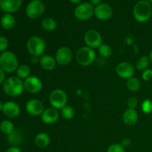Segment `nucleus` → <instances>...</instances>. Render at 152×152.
I'll list each match as a JSON object with an SVG mask.
<instances>
[{
    "instance_id": "f257e3e1",
    "label": "nucleus",
    "mask_w": 152,
    "mask_h": 152,
    "mask_svg": "<svg viewBox=\"0 0 152 152\" xmlns=\"http://www.w3.org/2000/svg\"><path fill=\"white\" fill-rule=\"evenodd\" d=\"M24 89V82L18 77H9L3 83V91L7 96L11 97L20 96Z\"/></svg>"
},
{
    "instance_id": "f03ea898",
    "label": "nucleus",
    "mask_w": 152,
    "mask_h": 152,
    "mask_svg": "<svg viewBox=\"0 0 152 152\" xmlns=\"http://www.w3.org/2000/svg\"><path fill=\"white\" fill-rule=\"evenodd\" d=\"M152 15V7L148 1H139L133 8V16L135 20L140 23L148 21Z\"/></svg>"
},
{
    "instance_id": "7ed1b4c3",
    "label": "nucleus",
    "mask_w": 152,
    "mask_h": 152,
    "mask_svg": "<svg viewBox=\"0 0 152 152\" xmlns=\"http://www.w3.org/2000/svg\"><path fill=\"white\" fill-rule=\"evenodd\" d=\"M0 67L4 72L13 73L19 67L16 55L11 51H4L0 55Z\"/></svg>"
},
{
    "instance_id": "20e7f679",
    "label": "nucleus",
    "mask_w": 152,
    "mask_h": 152,
    "mask_svg": "<svg viewBox=\"0 0 152 152\" xmlns=\"http://www.w3.org/2000/svg\"><path fill=\"white\" fill-rule=\"evenodd\" d=\"M27 50L32 56H42L46 49L45 41L42 38L37 36L31 37L26 44Z\"/></svg>"
},
{
    "instance_id": "39448f33",
    "label": "nucleus",
    "mask_w": 152,
    "mask_h": 152,
    "mask_svg": "<svg viewBox=\"0 0 152 152\" xmlns=\"http://www.w3.org/2000/svg\"><path fill=\"white\" fill-rule=\"evenodd\" d=\"M76 59L79 65L87 67L91 65L96 59V53L93 48L86 46L82 47L77 50Z\"/></svg>"
},
{
    "instance_id": "423d86ee",
    "label": "nucleus",
    "mask_w": 152,
    "mask_h": 152,
    "mask_svg": "<svg viewBox=\"0 0 152 152\" xmlns=\"http://www.w3.org/2000/svg\"><path fill=\"white\" fill-rule=\"evenodd\" d=\"M49 102L53 108L57 110H61L66 105L68 102V96L63 90L56 88L50 94Z\"/></svg>"
},
{
    "instance_id": "0eeeda50",
    "label": "nucleus",
    "mask_w": 152,
    "mask_h": 152,
    "mask_svg": "<svg viewBox=\"0 0 152 152\" xmlns=\"http://www.w3.org/2000/svg\"><path fill=\"white\" fill-rule=\"evenodd\" d=\"M74 16L80 21H86L94 14V7L93 4L88 2H82L77 5L74 9Z\"/></svg>"
},
{
    "instance_id": "6e6552de",
    "label": "nucleus",
    "mask_w": 152,
    "mask_h": 152,
    "mask_svg": "<svg viewBox=\"0 0 152 152\" xmlns=\"http://www.w3.org/2000/svg\"><path fill=\"white\" fill-rule=\"evenodd\" d=\"M45 11V4L41 0H32L25 8V13L28 18L36 19L39 18Z\"/></svg>"
},
{
    "instance_id": "1a4fd4ad",
    "label": "nucleus",
    "mask_w": 152,
    "mask_h": 152,
    "mask_svg": "<svg viewBox=\"0 0 152 152\" xmlns=\"http://www.w3.org/2000/svg\"><path fill=\"white\" fill-rule=\"evenodd\" d=\"M84 41L86 45L91 48H98L102 44L101 34L94 29L88 30L84 35Z\"/></svg>"
},
{
    "instance_id": "9d476101",
    "label": "nucleus",
    "mask_w": 152,
    "mask_h": 152,
    "mask_svg": "<svg viewBox=\"0 0 152 152\" xmlns=\"http://www.w3.org/2000/svg\"><path fill=\"white\" fill-rule=\"evenodd\" d=\"M95 17L100 21H106L111 19L113 15V8L107 3H101L94 7Z\"/></svg>"
},
{
    "instance_id": "9b49d317",
    "label": "nucleus",
    "mask_w": 152,
    "mask_h": 152,
    "mask_svg": "<svg viewBox=\"0 0 152 152\" xmlns=\"http://www.w3.org/2000/svg\"><path fill=\"white\" fill-rule=\"evenodd\" d=\"M116 73L120 78L129 80L134 77V67L132 63L128 62H121L116 67Z\"/></svg>"
},
{
    "instance_id": "f8f14e48",
    "label": "nucleus",
    "mask_w": 152,
    "mask_h": 152,
    "mask_svg": "<svg viewBox=\"0 0 152 152\" xmlns=\"http://www.w3.org/2000/svg\"><path fill=\"white\" fill-rule=\"evenodd\" d=\"M72 51L66 46L60 47L56 52L55 59L60 65H67L72 60Z\"/></svg>"
},
{
    "instance_id": "ddd939ff",
    "label": "nucleus",
    "mask_w": 152,
    "mask_h": 152,
    "mask_svg": "<svg viewBox=\"0 0 152 152\" xmlns=\"http://www.w3.org/2000/svg\"><path fill=\"white\" fill-rule=\"evenodd\" d=\"M25 89L31 94H37L42 88V82L37 76H30L24 81Z\"/></svg>"
},
{
    "instance_id": "4468645a",
    "label": "nucleus",
    "mask_w": 152,
    "mask_h": 152,
    "mask_svg": "<svg viewBox=\"0 0 152 152\" xmlns=\"http://www.w3.org/2000/svg\"><path fill=\"white\" fill-rule=\"evenodd\" d=\"M25 109L30 115L41 116V114L44 111L45 107L40 100L37 99H31L26 102Z\"/></svg>"
},
{
    "instance_id": "2eb2a0df",
    "label": "nucleus",
    "mask_w": 152,
    "mask_h": 152,
    "mask_svg": "<svg viewBox=\"0 0 152 152\" xmlns=\"http://www.w3.org/2000/svg\"><path fill=\"white\" fill-rule=\"evenodd\" d=\"M59 118V113L57 109L53 108H48L44 110L41 114V120L45 124H53Z\"/></svg>"
},
{
    "instance_id": "dca6fc26",
    "label": "nucleus",
    "mask_w": 152,
    "mask_h": 152,
    "mask_svg": "<svg viewBox=\"0 0 152 152\" xmlns=\"http://www.w3.org/2000/svg\"><path fill=\"white\" fill-rule=\"evenodd\" d=\"M22 6V0H0V9L5 13L17 11Z\"/></svg>"
},
{
    "instance_id": "f3484780",
    "label": "nucleus",
    "mask_w": 152,
    "mask_h": 152,
    "mask_svg": "<svg viewBox=\"0 0 152 152\" xmlns=\"http://www.w3.org/2000/svg\"><path fill=\"white\" fill-rule=\"evenodd\" d=\"M2 112L9 118H15L20 114V107L16 102L9 101L3 104Z\"/></svg>"
},
{
    "instance_id": "a211bd4d",
    "label": "nucleus",
    "mask_w": 152,
    "mask_h": 152,
    "mask_svg": "<svg viewBox=\"0 0 152 152\" xmlns=\"http://www.w3.org/2000/svg\"><path fill=\"white\" fill-rule=\"evenodd\" d=\"M138 118H139V115H138V113L136 109L128 108L123 113V120L125 124H126L127 126H132L136 124L138 121Z\"/></svg>"
},
{
    "instance_id": "6ab92c4d",
    "label": "nucleus",
    "mask_w": 152,
    "mask_h": 152,
    "mask_svg": "<svg viewBox=\"0 0 152 152\" xmlns=\"http://www.w3.org/2000/svg\"><path fill=\"white\" fill-rule=\"evenodd\" d=\"M39 62L42 68L45 71H52L55 68L56 65V61L55 58L53 56H50V55H42L40 56L39 59Z\"/></svg>"
},
{
    "instance_id": "aec40b11",
    "label": "nucleus",
    "mask_w": 152,
    "mask_h": 152,
    "mask_svg": "<svg viewBox=\"0 0 152 152\" xmlns=\"http://www.w3.org/2000/svg\"><path fill=\"white\" fill-rule=\"evenodd\" d=\"M50 139L49 135L45 132H40L37 134L34 138V143L36 146L39 148H45L50 144Z\"/></svg>"
},
{
    "instance_id": "412c9836",
    "label": "nucleus",
    "mask_w": 152,
    "mask_h": 152,
    "mask_svg": "<svg viewBox=\"0 0 152 152\" xmlns=\"http://www.w3.org/2000/svg\"><path fill=\"white\" fill-rule=\"evenodd\" d=\"M0 23L4 30L9 31L14 28L16 25V19L11 13H5L1 16Z\"/></svg>"
},
{
    "instance_id": "4be33fe9",
    "label": "nucleus",
    "mask_w": 152,
    "mask_h": 152,
    "mask_svg": "<svg viewBox=\"0 0 152 152\" xmlns=\"http://www.w3.org/2000/svg\"><path fill=\"white\" fill-rule=\"evenodd\" d=\"M24 140V135L19 130H14L10 134L7 135V141L13 146H18Z\"/></svg>"
},
{
    "instance_id": "5701e85b",
    "label": "nucleus",
    "mask_w": 152,
    "mask_h": 152,
    "mask_svg": "<svg viewBox=\"0 0 152 152\" xmlns=\"http://www.w3.org/2000/svg\"><path fill=\"white\" fill-rule=\"evenodd\" d=\"M42 27L43 29L46 31H53L57 28V23L56 21L50 17H46L42 20L41 22Z\"/></svg>"
},
{
    "instance_id": "b1692460",
    "label": "nucleus",
    "mask_w": 152,
    "mask_h": 152,
    "mask_svg": "<svg viewBox=\"0 0 152 152\" xmlns=\"http://www.w3.org/2000/svg\"><path fill=\"white\" fill-rule=\"evenodd\" d=\"M30 74H31V68L28 65H25V64L19 65L16 69L17 77L21 80H26L28 77H30Z\"/></svg>"
},
{
    "instance_id": "393cba45",
    "label": "nucleus",
    "mask_w": 152,
    "mask_h": 152,
    "mask_svg": "<svg viewBox=\"0 0 152 152\" xmlns=\"http://www.w3.org/2000/svg\"><path fill=\"white\" fill-rule=\"evenodd\" d=\"M141 86L140 81L136 77H132V78L127 80L126 83V87L130 91L136 92L140 90Z\"/></svg>"
},
{
    "instance_id": "a878e982",
    "label": "nucleus",
    "mask_w": 152,
    "mask_h": 152,
    "mask_svg": "<svg viewBox=\"0 0 152 152\" xmlns=\"http://www.w3.org/2000/svg\"><path fill=\"white\" fill-rule=\"evenodd\" d=\"M0 130L4 134L9 135L14 131V126H13V123L10 120H3L0 123Z\"/></svg>"
},
{
    "instance_id": "bb28decb",
    "label": "nucleus",
    "mask_w": 152,
    "mask_h": 152,
    "mask_svg": "<svg viewBox=\"0 0 152 152\" xmlns=\"http://www.w3.org/2000/svg\"><path fill=\"white\" fill-rule=\"evenodd\" d=\"M150 59L149 56H142L140 57L137 59L136 62V68H137L139 71H145L148 68V65H149Z\"/></svg>"
},
{
    "instance_id": "cd10ccee",
    "label": "nucleus",
    "mask_w": 152,
    "mask_h": 152,
    "mask_svg": "<svg viewBox=\"0 0 152 152\" xmlns=\"http://www.w3.org/2000/svg\"><path fill=\"white\" fill-rule=\"evenodd\" d=\"M75 111L74 109L70 105H65L61 109V115L65 120H71L74 118Z\"/></svg>"
},
{
    "instance_id": "c85d7f7f",
    "label": "nucleus",
    "mask_w": 152,
    "mask_h": 152,
    "mask_svg": "<svg viewBox=\"0 0 152 152\" xmlns=\"http://www.w3.org/2000/svg\"><path fill=\"white\" fill-rule=\"evenodd\" d=\"M99 55L104 58H108L112 54V48L108 44H102L98 48Z\"/></svg>"
},
{
    "instance_id": "c756f323",
    "label": "nucleus",
    "mask_w": 152,
    "mask_h": 152,
    "mask_svg": "<svg viewBox=\"0 0 152 152\" xmlns=\"http://www.w3.org/2000/svg\"><path fill=\"white\" fill-rule=\"evenodd\" d=\"M141 109L142 112L145 114H148L152 111V102L150 99H146L142 102L141 105Z\"/></svg>"
},
{
    "instance_id": "7c9ffc66",
    "label": "nucleus",
    "mask_w": 152,
    "mask_h": 152,
    "mask_svg": "<svg viewBox=\"0 0 152 152\" xmlns=\"http://www.w3.org/2000/svg\"><path fill=\"white\" fill-rule=\"evenodd\" d=\"M107 152H126V148L121 143H114L108 147Z\"/></svg>"
},
{
    "instance_id": "2f4dec72",
    "label": "nucleus",
    "mask_w": 152,
    "mask_h": 152,
    "mask_svg": "<svg viewBox=\"0 0 152 152\" xmlns=\"http://www.w3.org/2000/svg\"><path fill=\"white\" fill-rule=\"evenodd\" d=\"M8 47V41L6 37L1 36L0 37V51H6V49Z\"/></svg>"
},
{
    "instance_id": "473e14b6",
    "label": "nucleus",
    "mask_w": 152,
    "mask_h": 152,
    "mask_svg": "<svg viewBox=\"0 0 152 152\" xmlns=\"http://www.w3.org/2000/svg\"><path fill=\"white\" fill-rule=\"evenodd\" d=\"M142 78L144 81H150L152 80V69L150 68H147L146 70L142 71Z\"/></svg>"
},
{
    "instance_id": "72a5a7b5",
    "label": "nucleus",
    "mask_w": 152,
    "mask_h": 152,
    "mask_svg": "<svg viewBox=\"0 0 152 152\" xmlns=\"http://www.w3.org/2000/svg\"><path fill=\"white\" fill-rule=\"evenodd\" d=\"M138 104L137 99L134 96H132V97L129 98L127 101V105L129 108H133V109H135Z\"/></svg>"
},
{
    "instance_id": "f704fd0d",
    "label": "nucleus",
    "mask_w": 152,
    "mask_h": 152,
    "mask_svg": "<svg viewBox=\"0 0 152 152\" xmlns=\"http://www.w3.org/2000/svg\"><path fill=\"white\" fill-rule=\"evenodd\" d=\"M4 78H5V74H4V71H3L2 68L0 67V85L4 83Z\"/></svg>"
},
{
    "instance_id": "c9c22d12",
    "label": "nucleus",
    "mask_w": 152,
    "mask_h": 152,
    "mask_svg": "<svg viewBox=\"0 0 152 152\" xmlns=\"http://www.w3.org/2000/svg\"><path fill=\"white\" fill-rule=\"evenodd\" d=\"M5 152H22V151L17 146H11L8 149L6 150Z\"/></svg>"
},
{
    "instance_id": "e433bc0d",
    "label": "nucleus",
    "mask_w": 152,
    "mask_h": 152,
    "mask_svg": "<svg viewBox=\"0 0 152 152\" xmlns=\"http://www.w3.org/2000/svg\"><path fill=\"white\" fill-rule=\"evenodd\" d=\"M130 143H131L130 140L128 139V138H124V139L122 140V142H121V144L123 145V146H124L125 148H126V147L129 146V145H130Z\"/></svg>"
},
{
    "instance_id": "4c0bfd02",
    "label": "nucleus",
    "mask_w": 152,
    "mask_h": 152,
    "mask_svg": "<svg viewBox=\"0 0 152 152\" xmlns=\"http://www.w3.org/2000/svg\"><path fill=\"white\" fill-rule=\"evenodd\" d=\"M91 4H93V5H98V4H101L102 3V0H90Z\"/></svg>"
},
{
    "instance_id": "58836bf2",
    "label": "nucleus",
    "mask_w": 152,
    "mask_h": 152,
    "mask_svg": "<svg viewBox=\"0 0 152 152\" xmlns=\"http://www.w3.org/2000/svg\"><path fill=\"white\" fill-rule=\"evenodd\" d=\"M70 1H71L72 4H80V3H82V0H69Z\"/></svg>"
},
{
    "instance_id": "ea45409f",
    "label": "nucleus",
    "mask_w": 152,
    "mask_h": 152,
    "mask_svg": "<svg viewBox=\"0 0 152 152\" xmlns=\"http://www.w3.org/2000/svg\"><path fill=\"white\" fill-rule=\"evenodd\" d=\"M149 59H150V61L152 62V50H151V52H150L149 53Z\"/></svg>"
},
{
    "instance_id": "a19ab883",
    "label": "nucleus",
    "mask_w": 152,
    "mask_h": 152,
    "mask_svg": "<svg viewBox=\"0 0 152 152\" xmlns=\"http://www.w3.org/2000/svg\"><path fill=\"white\" fill-rule=\"evenodd\" d=\"M2 108H3V104L0 102V111H2Z\"/></svg>"
},
{
    "instance_id": "79ce46f5",
    "label": "nucleus",
    "mask_w": 152,
    "mask_h": 152,
    "mask_svg": "<svg viewBox=\"0 0 152 152\" xmlns=\"http://www.w3.org/2000/svg\"><path fill=\"white\" fill-rule=\"evenodd\" d=\"M148 1H149V3H150V4H152V0H148Z\"/></svg>"
},
{
    "instance_id": "37998d69",
    "label": "nucleus",
    "mask_w": 152,
    "mask_h": 152,
    "mask_svg": "<svg viewBox=\"0 0 152 152\" xmlns=\"http://www.w3.org/2000/svg\"><path fill=\"white\" fill-rule=\"evenodd\" d=\"M140 1H148V0H140Z\"/></svg>"
}]
</instances>
